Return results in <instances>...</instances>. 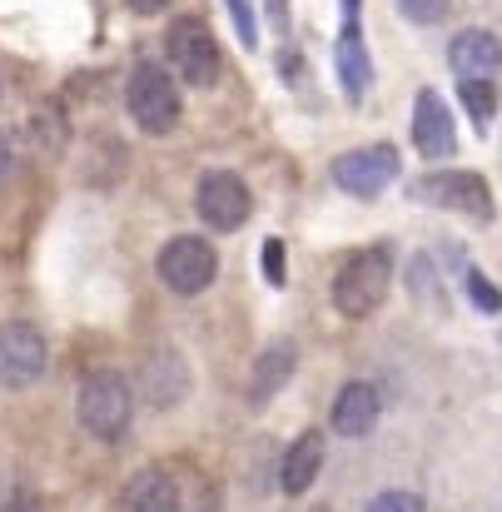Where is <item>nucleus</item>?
<instances>
[{
    "instance_id": "nucleus-1",
    "label": "nucleus",
    "mask_w": 502,
    "mask_h": 512,
    "mask_svg": "<svg viewBox=\"0 0 502 512\" xmlns=\"http://www.w3.org/2000/svg\"><path fill=\"white\" fill-rule=\"evenodd\" d=\"M388 284H393V254L383 244L358 249L334 274V309L343 319H368L388 299Z\"/></svg>"
},
{
    "instance_id": "nucleus-2",
    "label": "nucleus",
    "mask_w": 502,
    "mask_h": 512,
    "mask_svg": "<svg viewBox=\"0 0 502 512\" xmlns=\"http://www.w3.org/2000/svg\"><path fill=\"white\" fill-rule=\"evenodd\" d=\"M75 413H80V428L100 443H115L125 438L130 428V413H135V398H130V383L120 373H90L80 383V398H75Z\"/></svg>"
},
{
    "instance_id": "nucleus-3",
    "label": "nucleus",
    "mask_w": 502,
    "mask_h": 512,
    "mask_svg": "<svg viewBox=\"0 0 502 512\" xmlns=\"http://www.w3.org/2000/svg\"><path fill=\"white\" fill-rule=\"evenodd\" d=\"M125 105L135 115V125L145 135H169L174 120H179V90H174V75L165 65L145 60L130 70V85H125Z\"/></svg>"
},
{
    "instance_id": "nucleus-4",
    "label": "nucleus",
    "mask_w": 502,
    "mask_h": 512,
    "mask_svg": "<svg viewBox=\"0 0 502 512\" xmlns=\"http://www.w3.org/2000/svg\"><path fill=\"white\" fill-rule=\"evenodd\" d=\"M214 274H219V254L199 234H174L165 249H160V279H165L169 294H184L189 299V294L209 289Z\"/></svg>"
},
{
    "instance_id": "nucleus-5",
    "label": "nucleus",
    "mask_w": 502,
    "mask_h": 512,
    "mask_svg": "<svg viewBox=\"0 0 502 512\" xmlns=\"http://www.w3.org/2000/svg\"><path fill=\"white\" fill-rule=\"evenodd\" d=\"M194 204H199V219H204L214 234H234V229L249 219V209H254L249 184H244L234 170H209L204 174L199 189H194Z\"/></svg>"
},
{
    "instance_id": "nucleus-6",
    "label": "nucleus",
    "mask_w": 502,
    "mask_h": 512,
    "mask_svg": "<svg viewBox=\"0 0 502 512\" xmlns=\"http://www.w3.org/2000/svg\"><path fill=\"white\" fill-rule=\"evenodd\" d=\"M165 45H169V65H174L189 85H214V80H219V45H214V35H209L204 20H194V15L174 20Z\"/></svg>"
},
{
    "instance_id": "nucleus-7",
    "label": "nucleus",
    "mask_w": 502,
    "mask_h": 512,
    "mask_svg": "<svg viewBox=\"0 0 502 512\" xmlns=\"http://www.w3.org/2000/svg\"><path fill=\"white\" fill-rule=\"evenodd\" d=\"M398 179V150L393 145H368V150H348L334 160V184L343 194L373 199Z\"/></svg>"
},
{
    "instance_id": "nucleus-8",
    "label": "nucleus",
    "mask_w": 502,
    "mask_h": 512,
    "mask_svg": "<svg viewBox=\"0 0 502 512\" xmlns=\"http://www.w3.org/2000/svg\"><path fill=\"white\" fill-rule=\"evenodd\" d=\"M418 199L438 204V209H458V214H473V219H493V194L478 174L468 170H448V174H428L413 184Z\"/></svg>"
},
{
    "instance_id": "nucleus-9",
    "label": "nucleus",
    "mask_w": 502,
    "mask_h": 512,
    "mask_svg": "<svg viewBox=\"0 0 502 512\" xmlns=\"http://www.w3.org/2000/svg\"><path fill=\"white\" fill-rule=\"evenodd\" d=\"M50 348L40 339V329L30 324H5L0 329V388H30L45 373Z\"/></svg>"
},
{
    "instance_id": "nucleus-10",
    "label": "nucleus",
    "mask_w": 502,
    "mask_h": 512,
    "mask_svg": "<svg viewBox=\"0 0 502 512\" xmlns=\"http://www.w3.org/2000/svg\"><path fill=\"white\" fill-rule=\"evenodd\" d=\"M413 145L428 160H448L458 150V130H453V110L443 105L438 90H423L413 105Z\"/></svg>"
},
{
    "instance_id": "nucleus-11",
    "label": "nucleus",
    "mask_w": 502,
    "mask_h": 512,
    "mask_svg": "<svg viewBox=\"0 0 502 512\" xmlns=\"http://www.w3.org/2000/svg\"><path fill=\"white\" fill-rule=\"evenodd\" d=\"M448 65L458 80H493L502 70V40L493 30H463L448 45Z\"/></svg>"
},
{
    "instance_id": "nucleus-12",
    "label": "nucleus",
    "mask_w": 502,
    "mask_h": 512,
    "mask_svg": "<svg viewBox=\"0 0 502 512\" xmlns=\"http://www.w3.org/2000/svg\"><path fill=\"white\" fill-rule=\"evenodd\" d=\"M319 468H324V438H319V433H299V438L284 448L279 488H284L289 498H304V493L319 483Z\"/></svg>"
},
{
    "instance_id": "nucleus-13",
    "label": "nucleus",
    "mask_w": 502,
    "mask_h": 512,
    "mask_svg": "<svg viewBox=\"0 0 502 512\" xmlns=\"http://www.w3.org/2000/svg\"><path fill=\"white\" fill-rule=\"evenodd\" d=\"M378 413H383V398H378L373 383H343L329 418H334V433H343V438H363V433L378 423Z\"/></svg>"
},
{
    "instance_id": "nucleus-14",
    "label": "nucleus",
    "mask_w": 502,
    "mask_h": 512,
    "mask_svg": "<svg viewBox=\"0 0 502 512\" xmlns=\"http://www.w3.org/2000/svg\"><path fill=\"white\" fill-rule=\"evenodd\" d=\"M184 388H189V368H184V358H179L174 348H160V353H150V358H145L140 393H145L155 408L179 403V398H184Z\"/></svg>"
},
{
    "instance_id": "nucleus-15",
    "label": "nucleus",
    "mask_w": 502,
    "mask_h": 512,
    "mask_svg": "<svg viewBox=\"0 0 502 512\" xmlns=\"http://www.w3.org/2000/svg\"><path fill=\"white\" fill-rule=\"evenodd\" d=\"M294 363H299V348H294V339L269 343V348L259 353L254 373H249V398H254V403L274 398V393H279V388L294 378Z\"/></svg>"
},
{
    "instance_id": "nucleus-16",
    "label": "nucleus",
    "mask_w": 502,
    "mask_h": 512,
    "mask_svg": "<svg viewBox=\"0 0 502 512\" xmlns=\"http://www.w3.org/2000/svg\"><path fill=\"white\" fill-rule=\"evenodd\" d=\"M120 512H179V488H174V478L160 473V468L135 473V478L125 483Z\"/></svg>"
},
{
    "instance_id": "nucleus-17",
    "label": "nucleus",
    "mask_w": 502,
    "mask_h": 512,
    "mask_svg": "<svg viewBox=\"0 0 502 512\" xmlns=\"http://www.w3.org/2000/svg\"><path fill=\"white\" fill-rule=\"evenodd\" d=\"M338 75H343V90L358 100L368 90V55H363V40L353 30V0H348V25H343V40H338Z\"/></svg>"
},
{
    "instance_id": "nucleus-18",
    "label": "nucleus",
    "mask_w": 502,
    "mask_h": 512,
    "mask_svg": "<svg viewBox=\"0 0 502 512\" xmlns=\"http://www.w3.org/2000/svg\"><path fill=\"white\" fill-rule=\"evenodd\" d=\"M458 95H463V105H468V115H473L478 125H488V120L498 115V85H493V80H463Z\"/></svg>"
},
{
    "instance_id": "nucleus-19",
    "label": "nucleus",
    "mask_w": 502,
    "mask_h": 512,
    "mask_svg": "<svg viewBox=\"0 0 502 512\" xmlns=\"http://www.w3.org/2000/svg\"><path fill=\"white\" fill-rule=\"evenodd\" d=\"M363 512H428V508H423L418 493H408V488H388V493H378Z\"/></svg>"
},
{
    "instance_id": "nucleus-20",
    "label": "nucleus",
    "mask_w": 502,
    "mask_h": 512,
    "mask_svg": "<svg viewBox=\"0 0 502 512\" xmlns=\"http://www.w3.org/2000/svg\"><path fill=\"white\" fill-rule=\"evenodd\" d=\"M398 5H403V15H408L413 25H438L453 0H398Z\"/></svg>"
},
{
    "instance_id": "nucleus-21",
    "label": "nucleus",
    "mask_w": 502,
    "mask_h": 512,
    "mask_svg": "<svg viewBox=\"0 0 502 512\" xmlns=\"http://www.w3.org/2000/svg\"><path fill=\"white\" fill-rule=\"evenodd\" d=\"M468 294H473V304H478L483 314H498V309H502V294L488 284V279H483V274H468Z\"/></svg>"
},
{
    "instance_id": "nucleus-22",
    "label": "nucleus",
    "mask_w": 502,
    "mask_h": 512,
    "mask_svg": "<svg viewBox=\"0 0 502 512\" xmlns=\"http://www.w3.org/2000/svg\"><path fill=\"white\" fill-rule=\"evenodd\" d=\"M284 274H289L284 244H279V239H269V244H264V279H269V284H284Z\"/></svg>"
},
{
    "instance_id": "nucleus-23",
    "label": "nucleus",
    "mask_w": 502,
    "mask_h": 512,
    "mask_svg": "<svg viewBox=\"0 0 502 512\" xmlns=\"http://www.w3.org/2000/svg\"><path fill=\"white\" fill-rule=\"evenodd\" d=\"M15 165H20V145H15V135H10V130H0V184H10Z\"/></svg>"
},
{
    "instance_id": "nucleus-24",
    "label": "nucleus",
    "mask_w": 502,
    "mask_h": 512,
    "mask_svg": "<svg viewBox=\"0 0 502 512\" xmlns=\"http://www.w3.org/2000/svg\"><path fill=\"white\" fill-rule=\"evenodd\" d=\"M229 5H234V25H239L244 45H254L259 35H254V15H249V0H229Z\"/></svg>"
},
{
    "instance_id": "nucleus-25",
    "label": "nucleus",
    "mask_w": 502,
    "mask_h": 512,
    "mask_svg": "<svg viewBox=\"0 0 502 512\" xmlns=\"http://www.w3.org/2000/svg\"><path fill=\"white\" fill-rule=\"evenodd\" d=\"M0 512H45V503H40L35 493H10V503Z\"/></svg>"
},
{
    "instance_id": "nucleus-26",
    "label": "nucleus",
    "mask_w": 502,
    "mask_h": 512,
    "mask_svg": "<svg viewBox=\"0 0 502 512\" xmlns=\"http://www.w3.org/2000/svg\"><path fill=\"white\" fill-rule=\"evenodd\" d=\"M165 5L169 0H130V10H135V15H160Z\"/></svg>"
},
{
    "instance_id": "nucleus-27",
    "label": "nucleus",
    "mask_w": 502,
    "mask_h": 512,
    "mask_svg": "<svg viewBox=\"0 0 502 512\" xmlns=\"http://www.w3.org/2000/svg\"><path fill=\"white\" fill-rule=\"evenodd\" d=\"M314 512H334V508H314Z\"/></svg>"
}]
</instances>
